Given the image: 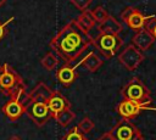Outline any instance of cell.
Listing matches in <instances>:
<instances>
[{"instance_id": "cell-1", "label": "cell", "mask_w": 156, "mask_h": 140, "mask_svg": "<svg viewBox=\"0 0 156 140\" xmlns=\"http://www.w3.org/2000/svg\"><path fill=\"white\" fill-rule=\"evenodd\" d=\"M49 45L55 55L65 63L71 65L90 45V37L78 26L76 19H72L57 32Z\"/></svg>"}, {"instance_id": "cell-2", "label": "cell", "mask_w": 156, "mask_h": 140, "mask_svg": "<svg viewBox=\"0 0 156 140\" xmlns=\"http://www.w3.org/2000/svg\"><path fill=\"white\" fill-rule=\"evenodd\" d=\"M0 93L10 99L20 101L24 108L32 100L29 93H27L23 78L11 65L6 62L0 63Z\"/></svg>"}, {"instance_id": "cell-3", "label": "cell", "mask_w": 156, "mask_h": 140, "mask_svg": "<svg viewBox=\"0 0 156 140\" xmlns=\"http://www.w3.org/2000/svg\"><path fill=\"white\" fill-rule=\"evenodd\" d=\"M89 37H90V45L104 58L113 57L115 54L119 51L123 44V40L119 37V34L98 30L94 34L89 33Z\"/></svg>"}, {"instance_id": "cell-4", "label": "cell", "mask_w": 156, "mask_h": 140, "mask_svg": "<svg viewBox=\"0 0 156 140\" xmlns=\"http://www.w3.org/2000/svg\"><path fill=\"white\" fill-rule=\"evenodd\" d=\"M123 100H132L138 102H145L152 100L149 88L138 77H133L121 90Z\"/></svg>"}, {"instance_id": "cell-5", "label": "cell", "mask_w": 156, "mask_h": 140, "mask_svg": "<svg viewBox=\"0 0 156 140\" xmlns=\"http://www.w3.org/2000/svg\"><path fill=\"white\" fill-rule=\"evenodd\" d=\"M24 112L38 127H43L49 119L52 118V113L49 110L48 102L43 100H30V102L26 106Z\"/></svg>"}, {"instance_id": "cell-6", "label": "cell", "mask_w": 156, "mask_h": 140, "mask_svg": "<svg viewBox=\"0 0 156 140\" xmlns=\"http://www.w3.org/2000/svg\"><path fill=\"white\" fill-rule=\"evenodd\" d=\"M115 140H143V134L130 119L122 118L110 130Z\"/></svg>"}, {"instance_id": "cell-7", "label": "cell", "mask_w": 156, "mask_h": 140, "mask_svg": "<svg viewBox=\"0 0 156 140\" xmlns=\"http://www.w3.org/2000/svg\"><path fill=\"white\" fill-rule=\"evenodd\" d=\"M150 101L145 102H138V101H132V100H122L119 105L117 106V112L118 114L124 118V119H132L133 117L138 116L141 111H156V107L150 106Z\"/></svg>"}, {"instance_id": "cell-8", "label": "cell", "mask_w": 156, "mask_h": 140, "mask_svg": "<svg viewBox=\"0 0 156 140\" xmlns=\"http://www.w3.org/2000/svg\"><path fill=\"white\" fill-rule=\"evenodd\" d=\"M119 16H121V19H122L130 29H133V30H135V32L139 30V29H141V28H144L145 24H146V22H147L150 18L154 17V15H151V16H145V15H143L140 10H138V9L133 7V6L126 7V9L121 12Z\"/></svg>"}, {"instance_id": "cell-9", "label": "cell", "mask_w": 156, "mask_h": 140, "mask_svg": "<svg viewBox=\"0 0 156 140\" xmlns=\"http://www.w3.org/2000/svg\"><path fill=\"white\" fill-rule=\"evenodd\" d=\"M118 61L128 71H134L144 61V54L133 44H130L119 52Z\"/></svg>"}, {"instance_id": "cell-10", "label": "cell", "mask_w": 156, "mask_h": 140, "mask_svg": "<svg viewBox=\"0 0 156 140\" xmlns=\"http://www.w3.org/2000/svg\"><path fill=\"white\" fill-rule=\"evenodd\" d=\"M154 41H155V38L145 28H141V29L136 30V33L132 38V44L135 47H138L140 51L147 50L154 44Z\"/></svg>"}, {"instance_id": "cell-11", "label": "cell", "mask_w": 156, "mask_h": 140, "mask_svg": "<svg viewBox=\"0 0 156 140\" xmlns=\"http://www.w3.org/2000/svg\"><path fill=\"white\" fill-rule=\"evenodd\" d=\"M79 65H80V63H77L76 66L72 67L71 65L66 63L65 66L60 67V68L57 69V72H56V78H57V80H58L62 85H65V86L71 85V84L76 80V78H77L76 68H77Z\"/></svg>"}, {"instance_id": "cell-12", "label": "cell", "mask_w": 156, "mask_h": 140, "mask_svg": "<svg viewBox=\"0 0 156 140\" xmlns=\"http://www.w3.org/2000/svg\"><path fill=\"white\" fill-rule=\"evenodd\" d=\"M2 112L4 114L10 119V121H17L23 113H24V106L13 99L7 100V102L2 106Z\"/></svg>"}, {"instance_id": "cell-13", "label": "cell", "mask_w": 156, "mask_h": 140, "mask_svg": "<svg viewBox=\"0 0 156 140\" xmlns=\"http://www.w3.org/2000/svg\"><path fill=\"white\" fill-rule=\"evenodd\" d=\"M48 106H49V110L54 117V114H56L57 112H60L67 107H71V103L60 91H54L52 96L48 101Z\"/></svg>"}, {"instance_id": "cell-14", "label": "cell", "mask_w": 156, "mask_h": 140, "mask_svg": "<svg viewBox=\"0 0 156 140\" xmlns=\"http://www.w3.org/2000/svg\"><path fill=\"white\" fill-rule=\"evenodd\" d=\"M54 90L50 89L45 83L40 82L38 83L33 90L29 91V96L32 100H43V101H49V99L52 96Z\"/></svg>"}, {"instance_id": "cell-15", "label": "cell", "mask_w": 156, "mask_h": 140, "mask_svg": "<svg viewBox=\"0 0 156 140\" xmlns=\"http://www.w3.org/2000/svg\"><path fill=\"white\" fill-rule=\"evenodd\" d=\"M79 63L83 65L89 72H96V71L102 66L104 61H102V58L99 56L98 52L91 51V52H89L88 55H85V56L82 58V61H80Z\"/></svg>"}, {"instance_id": "cell-16", "label": "cell", "mask_w": 156, "mask_h": 140, "mask_svg": "<svg viewBox=\"0 0 156 140\" xmlns=\"http://www.w3.org/2000/svg\"><path fill=\"white\" fill-rule=\"evenodd\" d=\"M98 30L100 32H107V33H113V34H119L123 30V26L121 22H118L115 17L110 16L98 26Z\"/></svg>"}, {"instance_id": "cell-17", "label": "cell", "mask_w": 156, "mask_h": 140, "mask_svg": "<svg viewBox=\"0 0 156 140\" xmlns=\"http://www.w3.org/2000/svg\"><path fill=\"white\" fill-rule=\"evenodd\" d=\"M76 21H77L78 26H79L84 32H87V33H89L90 30H93V28H94L95 24H96V22H95V19H94L93 13H91L90 10H84V11H82V13L76 18Z\"/></svg>"}, {"instance_id": "cell-18", "label": "cell", "mask_w": 156, "mask_h": 140, "mask_svg": "<svg viewBox=\"0 0 156 140\" xmlns=\"http://www.w3.org/2000/svg\"><path fill=\"white\" fill-rule=\"evenodd\" d=\"M61 127H67L74 118H76V113L71 110V107H67V108H65V110H62V111H60V112H57L56 114H54V117H52Z\"/></svg>"}, {"instance_id": "cell-19", "label": "cell", "mask_w": 156, "mask_h": 140, "mask_svg": "<svg viewBox=\"0 0 156 140\" xmlns=\"http://www.w3.org/2000/svg\"><path fill=\"white\" fill-rule=\"evenodd\" d=\"M40 63H41V66H43L46 71H52V69H55L56 66L58 65V60H57V57H56V55H55L54 52L49 51L48 54L44 55V57L41 58Z\"/></svg>"}, {"instance_id": "cell-20", "label": "cell", "mask_w": 156, "mask_h": 140, "mask_svg": "<svg viewBox=\"0 0 156 140\" xmlns=\"http://www.w3.org/2000/svg\"><path fill=\"white\" fill-rule=\"evenodd\" d=\"M94 127H95V124H94V122H93L89 117H84V118L80 119V122L77 124V129H78L82 134H84V135H87L88 133H90V131L94 129Z\"/></svg>"}, {"instance_id": "cell-21", "label": "cell", "mask_w": 156, "mask_h": 140, "mask_svg": "<svg viewBox=\"0 0 156 140\" xmlns=\"http://www.w3.org/2000/svg\"><path fill=\"white\" fill-rule=\"evenodd\" d=\"M91 13H93V17H94V19H95V22H96L98 24L102 23V22L108 17V12H107L102 6L95 7V9L91 11Z\"/></svg>"}, {"instance_id": "cell-22", "label": "cell", "mask_w": 156, "mask_h": 140, "mask_svg": "<svg viewBox=\"0 0 156 140\" xmlns=\"http://www.w3.org/2000/svg\"><path fill=\"white\" fill-rule=\"evenodd\" d=\"M62 140H88V139H87V136L84 134H82L77 129V127H74L62 138Z\"/></svg>"}, {"instance_id": "cell-23", "label": "cell", "mask_w": 156, "mask_h": 140, "mask_svg": "<svg viewBox=\"0 0 156 140\" xmlns=\"http://www.w3.org/2000/svg\"><path fill=\"white\" fill-rule=\"evenodd\" d=\"M78 10L80 11H84V10H88L89 5L93 2V0H69Z\"/></svg>"}, {"instance_id": "cell-24", "label": "cell", "mask_w": 156, "mask_h": 140, "mask_svg": "<svg viewBox=\"0 0 156 140\" xmlns=\"http://www.w3.org/2000/svg\"><path fill=\"white\" fill-rule=\"evenodd\" d=\"M147 32H150L151 33V35L155 38V40H156V17L154 16L152 18H150L147 22H146V24H145V27H144Z\"/></svg>"}, {"instance_id": "cell-25", "label": "cell", "mask_w": 156, "mask_h": 140, "mask_svg": "<svg viewBox=\"0 0 156 140\" xmlns=\"http://www.w3.org/2000/svg\"><path fill=\"white\" fill-rule=\"evenodd\" d=\"M11 21H13V17H11L10 19H7L6 22H0V41H1V40H2V38L5 37L6 27H7V24H9Z\"/></svg>"}, {"instance_id": "cell-26", "label": "cell", "mask_w": 156, "mask_h": 140, "mask_svg": "<svg viewBox=\"0 0 156 140\" xmlns=\"http://www.w3.org/2000/svg\"><path fill=\"white\" fill-rule=\"evenodd\" d=\"M98 140H115V139H113V136L111 135L110 131H106V133H104Z\"/></svg>"}, {"instance_id": "cell-27", "label": "cell", "mask_w": 156, "mask_h": 140, "mask_svg": "<svg viewBox=\"0 0 156 140\" xmlns=\"http://www.w3.org/2000/svg\"><path fill=\"white\" fill-rule=\"evenodd\" d=\"M7 140H22V139H21L18 135H12V136H10Z\"/></svg>"}, {"instance_id": "cell-28", "label": "cell", "mask_w": 156, "mask_h": 140, "mask_svg": "<svg viewBox=\"0 0 156 140\" xmlns=\"http://www.w3.org/2000/svg\"><path fill=\"white\" fill-rule=\"evenodd\" d=\"M5 2H6V0H0V7H1V6H2Z\"/></svg>"}]
</instances>
